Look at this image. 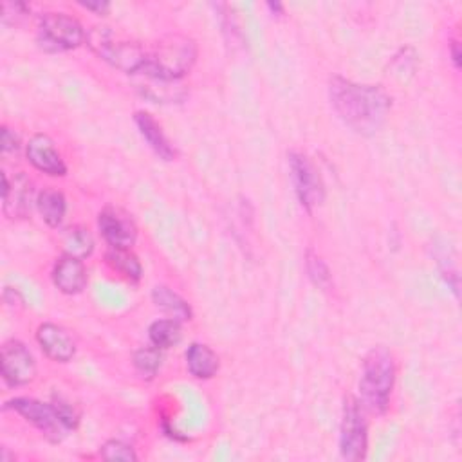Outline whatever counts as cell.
Instances as JSON below:
<instances>
[{
  "label": "cell",
  "instance_id": "cell-1",
  "mask_svg": "<svg viewBox=\"0 0 462 462\" xmlns=\"http://www.w3.org/2000/svg\"><path fill=\"white\" fill-rule=\"evenodd\" d=\"M331 105L338 118L361 136L376 134L388 118L392 100L376 85H361L334 76L329 85Z\"/></svg>",
  "mask_w": 462,
  "mask_h": 462
},
{
  "label": "cell",
  "instance_id": "cell-8",
  "mask_svg": "<svg viewBox=\"0 0 462 462\" xmlns=\"http://www.w3.org/2000/svg\"><path fill=\"white\" fill-rule=\"evenodd\" d=\"M289 172H291V181L300 204L307 211H313L316 206L322 204L325 197V188H324L320 172L309 161V157H306L300 152L289 154Z\"/></svg>",
  "mask_w": 462,
  "mask_h": 462
},
{
  "label": "cell",
  "instance_id": "cell-27",
  "mask_svg": "<svg viewBox=\"0 0 462 462\" xmlns=\"http://www.w3.org/2000/svg\"><path fill=\"white\" fill-rule=\"evenodd\" d=\"M21 150V136L10 127H3V154H19Z\"/></svg>",
  "mask_w": 462,
  "mask_h": 462
},
{
  "label": "cell",
  "instance_id": "cell-25",
  "mask_svg": "<svg viewBox=\"0 0 462 462\" xmlns=\"http://www.w3.org/2000/svg\"><path fill=\"white\" fill-rule=\"evenodd\" d=\"M307 273L311 277V280L320 286V288H327L331 282V273L329 268L325 266V262L315 255V253H307Z\"/></svg>",
  "mask_w": 462,
  "mask_h": 462
},
{
  "label": "cell",
  "instance_id": "cell-11",
  "mask_svg": "<svg viewBox=\"0 0 462 462\" xmlns=\"http://www.w3.org/2000/svg\"><path fill=\"white\" fill-rule=\"evenodd\" d=\"M26 155L30 159V163L53 177H64L67 173V166L60 155V152L57 150L53 139L46 134H37L31 138V141L28 143L26 148Z\"/></svg>",
  "mask_w": 462,
  "mask_h": 462
},
{
  "label": "cell",
  "instance_id": "cell-10",
  "mask_svg": "<svg viewBox=\"0 0 462 462\" xmlns=\"http://www.w3.org/2000/svg\"><path fill=\"white\" fill-rule=\"evenodd\" d=\"M98 227L111 248H130L138 237L132 217L118 208H105L98 217Z\"/></svg>",
  "mask_w": 462,
  "mask_h": 462
},
{
  "label": "cell",
  "instance_id": "cell-20",
  "mask_svg": "<svg viewBox=\"0 0 462 462\" xmlns=\"http://www.w3.org/2000/svg\"><path fill=\"white\" fill-rule=\"evenodd\" d=\"M152 300L154 304L163 309L164 313H168L172 318L184 322V320H191V309L188 306V302H184L177 293H173L172 289L164 288V286H157L152 291Z\"/></svg>",
  "mask_w": 462,
  "mask_h": 462
},
{
  "label": "cell",
  "instance_id": "cell-13",
  "mask_svg": "<svg viewBox=\"0 0 462 462\" xmlns=\"http://www.w3.org/2000/svg\"><path fill=\"white\" fill-rule=\"evenodd\" d=\"M37 340L44 354L58 363H67L76 354V343L73 336L60 325L42 324L37 331Z\"/></svg>",
  "mask_w": 462,
  "mask_h": 462
},
{
  "label": "cell",
  "instance_id": "cell-15",
  "mask_svg": "<svg viewBox=\"0 0 462 462\" xmlns=\"http://www.w3.org/2000/svg\"><path fill=\"white\" fill-rule=\"evenodd\" d=\"M134 121H136V125H138L141 136L147 139V143L150 145V148H152L161 159H164V161H173V159H175V155H177L175 148L170 145V141H168V138L164 136L161 125L152 118V114L139 111V112H136Z\"/></svg>",
  "mask_w": 462,
  "mask_h": 462
},
{
  "label": "cell",
  "instance_id": "cell-16",
  "mask_svg": "<svg viewBox=\"0 0 462 462\" xmlns=\"http://www.w3.org/2000/svg\"><path fill=\"white\" fill-rule=\"evenodd\" d=\"M138 75L143 76V82H138V89L145 98L161 102V103H173L184 98V93L181 91L177 82L164 80L148 73H138Z\"/></svg>",
  "mask_w": 462,
  "mask_h": 462
},
{
  "label": "cell",
  "instance_id": "cell-14",
  "mask_svg": "<svg viewBox=\"0 0 462 462\" xmlns=\"http://www.w3.org/2000/svg\"><path fill=\"white\" fill-rule=\"evenodd\" d=\"M53 282L64 295H78L87 286V270L84 261L64 255L53 270Z\"/></svg>",
  "mask_w": 462,
  "mask_h": 462
},
{
  "label": "cell",
  "instance_id": "cell-22",
  "mask_svg": "<svg viewBox=\"0 0 462 462\" xmlns=\"http://www.w3.org/2000/svg\"><path fill=\"white\" fill-rule=\"evenodd\" d=\"M93 250H94V241H93V235L89 234V229H85L82 226H76V227H71L67 231L66 237H64L66 255L85 261L87 257H91Z\"/></svg>",
  "mask_w": 462,
  "mask_h": 462
},
{
  "label": "cell",
  "instance_id": "cell-6",
  "mask_svg": "<svg viewBox=\"0 0 462 462\" xmlns=\"http://www.w3.org/2000/svg\"><path fill=\"white\" fill-rule=\"evenodd\" d=\"M87 39L84 26L66 13H44L39 26V42L48 51H71Z\"/></svg>",
  "mask_w": 462,
  "mask_h": 462
},
{
  "label": "cell",
  "instance_id": "cell-18",
  "mask_svg": "<svg viewBox=\"0 0 462 462\" xmlns=\"http://www.w3.org/2000/svg\"><path fill=\"white\" fill-rule=\"evenodd\" d=\"M37 208L48 226L58 227L64 222V217L67 213V200L62 191L46 188L37 197Z\"/></svg>",
  "mask_w": 462,
  "mask_h": 462
},
{
  "label": "cell",
  "instance_id": "cell-9",
  "mask_svg": "<svg viewBox=\"0 0 462 462\" xmlns=\"http://www.w3.org/2000/svg\"><path fill=\"white\" fill-rule=\"evenodd\" d=\"M0 365H3V378L10 386H24L37 376L35 358L19 340H10L3 345Z\"/></svg>",
  "mask_w": 462,
  "mask_h": 462
},
{
  "label": "cell",
  "instance_id": "cell-7",
  "mask_svg": "<svg viewBox=\"0 0 462 462\" xmlns=\"http://www.w3.org/2000/svg\"><path fill=\"white\" fill-rule=\"evenodd\" d=\"M369 433L367 421L363 417L361 403L354 397H347L343 403V415L340 426V451L345 460L358 462L367 455Z\"/></svg>",
  "mask_w": 462,
  "mask_h": 462
},
{
  "label": "cell",
  "instance_id": "cell-12",
  "mask_svg": "<svg viewBox=\"0 0 462 462\" xmlns=\"http://www.w3.org/2000/svg\"><path fill=\"white\" fill-rule=\"evenodd\" d=\"M3 202L4 213L10 218H24L31 211L33 202V184L26 175H17L10 182L6 172H3Z\"/></svg>",
  "mask_w": 462,
  "mask_h": 462
},
{
  "label": "cell",
  "instance_id": "cell-29",
  "mask_svg": "<svg viewBox=\"0 0 462 462\" xmlns=\"http://www.w3.org/2000/svg\"><path fill=\"white\" fill-rule=\"evenodd\" d=\"M451 57H453L455 67H460V51H458V44L457 42L451 44Z\"/></svg>",
  "mask_w": 462,
  "mask_h": 462
},
{
  "label": "cell",
  "instance_id": "cell-24",
  "mask_svg": "<svg viewBox=\"0 0 462 462\" xmlns=\"http://www.w3.org/2000/svg\"><path fill=\"white\" fill-rule=\"evenodd\" d=\"M100 455L109 460H123V462H136L138 460V453L134 451V448L123 440H109L102 446Z\"/></svg>",
  "mask_w": 462,
  "mask_h": 462
},
{
  "label": "cell",
  "instance_id": "cell-17",
  "mask_svg": "<svg viewBox=\"0 0 462 462\" xmlns=\"http://www.w3.org/2000/svg\"><path fill=\"white\" fill-rule=\"evenodd\" d=\"M186 367L197 379H209L218 372V356L204 343H191L186 351Z\"/></svg>",
  "mask_w": 462,
  "mask_h": 462
},
{
  "label": "cell",
  "instance_id": "cell-21",
  "mask_svg": "<svg viewBox=\"0 0 462 462\" xmlns=\"http://www.w3.org/2000/svg\"><path fill=\"white\" fill-rule=\"evenodd\" d=\"M181 324L175 318H164V320H157L150 325L148 329V336L154 347L166 351L173 345H177L181 342Z\"/></svg>",
  "mask_w": 462,
  "mask_h": 462
},
{
  "label": "cell",
  "instance_id": "cell-3",
  "mask_svg": "<svg viewBox=\"0 0 462 462\" xmlns=\"http://www.w3.org/2000/svg\"><path fill=\"white\" fill-rule=\"evenodd\" d=\"M197 60V44L184 35H166L148 53L141 73L155 75L164 80L179 82L188 75Z\"/></svg>",
  "mask_w": 462,
  "mask_h": 462
},
{
  "label": "cell",
  "instance_id": "cell-5",
  "mask_svg": "<svg viewBox=\"0 0 462 462\" xmlns=\"http://www.w3.org/2000/svg\"><path fill=\"white\" fill-rule=\"evenodd\" d=\"M6 410H13L22 415L28 422L39 428L51 442H60L71 430L60 413L58 406L53 403H42L33 397H15L4 404Z\"/></svg>",
  "mask_w": 462,
  "mask_h": 462
},
{
  "label": "cell",
  "instance_id": "cell-26",
  "mask_svg": "<svg viewBox=\"0 0 462 462\" xmlns=\"http://www.w3.org/2000/svg\"><path fill=\"white\" fill-rule=\"evenodd\" d=\"M28 15V6L22 3H4L3 4V24L4 26H17L21 19Z\"/></svg>",
  "mask_w": 462,
  "mask_h": 462
},
{
  "label": "cell",
  "instance_id": "cell-2",
  "mask_svg": "<svg viewBox=\"0 0 462 462\" xmlns=\"http://www.w3.org/2000/svg\"><path fill=\"white\" fill-rule=\"evenodd\" d=\"M395 381L394 356L385 347H374L363 360L360 394L363 406L381 415L386 412Z\"/></svg>",
  "mask_w": 462,
  "mask_h": 462
},
{
  "label": "cell",
  "instance_id": "cell-23",
  "mask_svg": "<svg viewBox=\"0 0 462 462\" xmlns=\"http://www.w3.org/2000/svg\"><path fill=\"white\" fill-rule=\"evenodd\" d=\"M161 363H163V351L157 347L139 349L134 354V365H136L138 372L147 378H154L157 374V370L161 369Z\"/></svg>",
  "mask_w": 462,
  "mask_h": 462
},
{
  "label": "cell",
  "instance_id": "cell-19",
  "mask_svg": "<svg viewBox=\"0 0 462 462\" xmlns=\"http://www.w3.org/2000/svg\"><path fill=\"white\" fill-rule=\"evenodd\" d=\"M107 264L127 280L138 282L143 275V268L130 248H111L105 255Z\"/></svg>",
  "mask_w": 462,
  "mask_h": 462
},
{
  "label": "cell",
  "instance_id": "cell-28",
  "mask_svg": "<svg viewBox=\"0 0 462 462\" xmlns=\"http://www.w3.org/2000/svg\"><path fill=\"white\" fill-rule=\"evenodd\" d=\"M80 6H84L89 12H94L96 15H107L111 10V4L105 3V0H96V3H80Z\"/></svg>",
  "mask_w": 462,
  "mask_h": 462
},
{
  "label": "cell",
  "instance_id": "cell-4",
  "mask_svg": "<svg viewBox=\"0 0 462 462\" xmlns=\"http://www.w3.org/2000/svg\"><path fill=\"white\" fill-rule=\"evenodd\" d=\"M85 40L102 60L123 73L138 75L147 66L148 53L138 42L121 40L105 26L93 28Z\"/></svg>",
  "mask_w": 462,
  "mask_h": 462
}]
</instances>
